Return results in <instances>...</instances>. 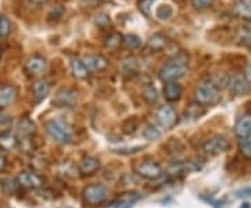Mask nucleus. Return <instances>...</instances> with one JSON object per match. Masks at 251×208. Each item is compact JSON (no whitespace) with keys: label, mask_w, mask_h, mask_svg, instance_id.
Wrapping results in <instances>:
<instances>
[{"label":"nucleus","mask_w":251,"mask_h":208,"mask_svg":"<svg viewBox=\"0 0 251 208\" xmlns=\"http://www.w3.org/2000/svg\"><path fill=\"white\" fill-rule=\"evenodd\" d=\"M187 70L188 54L186 52H180L162 66L158 76H159V80L165 84L166 82H175L179 81L181 77H184Z\"/></svg>","instance_id":"obj_1"},{"label":"nucleus","mask_w":251,"mask_h":208,"mask_svg":"<svg viewBox=\"0 0 251 208\" xmlns=\"http://www.w3.org/2000/svg\"><path fill=\"white\" fill-rule=\"evenodd\" d=\"M46 133L59 144H70L73 141V127L67 120L60 118L50 119L45 123Z\"/></svg>","instance_id":"obj_2"},{"label":"nucleus","mask_w":251,"mask_h":208,"mask_svg":"<svg viewBox=\"0 0 251 208\" xmlns=\"http://www.w3.org/2000/svg\"><path fill=\"white\" fill-rule=\"evenodd\" d=\"M194 95H196V102H198L202 106H214L221 101L219 90L215 88L211 82H208L206 80L200 82L196 87Z\"/></svg>","instance_id":"obj_3"},{"label":"nucleus","mask_w":251,"mask_h":208,"mask_svg":"<svg viewBox=\"0 0 251 208\" xmlns=\"http://www.w3.org/2000/svg\"><path fill=\"white\" fill-rule=\"evenodd\" d=\"M109 197V189L103 184H90L82 190V199L91 207L103 204Z\"/></svg>","instance_id":"obj_4"},{"label":"nucleus","mask_w":251,"mask_h":208,"mask_svg":"<svg viewBox=\"0 0 251 208\" xmlns=\"http://www.w3.org/2000/svg\"><path fill=\"white\" fill-rule=\"evenodd\" d=\"M134 172L145 181H158L163 176V169L161 165L155 161H150V159L135 163Z\"/></svg>","instance_id":"obj_5"},{"label":"nucleus","mask_w":251,"mask_h":208,"mask_svg":"<svg viewBox=\"0 0 251 208\" xmlns=\"http://www.w3.org/2000/svg\"><path fill=\"white\" fill-rule=\"evenodd\" d=\"M155 118H156L158 125L165 130H169L177 123V113L171 105H163L161 108H158V110L155 112Z\"/></svg>","instance_id":"obj_6"},{"label":"nucleus","mask_w":251,"mask_h":208,"mask_svg":"<svg viewBox=\"0 0 251 208\" xmlns=\"http://www.w3.org/2000/svg\"><path fill=\"white\" fill-rule=\"evenodd\" d=\"M229 140L225 136H214L211 137L209 140H206L204 145H202V150L204 153H206L211 156H216V155H221L226 153L229 150Z\"/></svg>","instance_id":"obj_7"},{"label":"nucleus","mask_w":251,"mask_h":208,"mask_svg":"<svg viewBox=\"0 0 251 208\" xmlns=\"http://www.w3.org/2000/svg\"><path fill=\"white\" fill-rule=\"evenodd\" d=\"M227 88H229L230 95L239 98V97H246L247 94H250L251 84L242 74H234V76L230 77V81H229V87Z\"/></svg>","instance_id":"obj_8"},{"label":"nucleus","mask_w":251,"mask_h":208,"mask_svg":"<svg viewBox=\"0 0 251 208\" xmlns=\"http://www.w3.org/2000/svg\"><path fill=\"white\" fill-rule=\"evenodd\" d=\"M17 183L24 189H39L44 184V179L31 169H24L17 175Z\"/></svg>","instance_id":"obj_9"},{"label":"nucleus","mask_w":251,"mask_h":208,"mask_svg":"<svg viewBox=\"0 0 251 208\" xmlns=\"http://www.w3.org/2000/svg\"><path fill=\"white\" fill-rule=\"evenodd\" d=\"M77 104V92L72 88H62L56 92L53 105L59 108H73Z\"/></svg>","instance_id":"obj_10"},{"label":"nucleus","mask_w":251,"mask_h":208,"mask_svg":"<svg viewBox=\"0 0 251 208\" xmlns=\"http://www.w3.org/2000/svg\"><path fill=\"white\" fill-rule=\"evenodd\" d=\"M46 67H48V62H46L45 57L41 56V54H34L25 62V72L29 76L42 74L46 70Z\"/></svg>","instance_id":"obj_11"},{"label":"nucleus","mask_w":251,"mask_h":208,"mask_svg":"<svg viewBox=\"0 0 251 208\" xmlns=\"http://www.w3.org/2000/svg\"><path fill=\"white\" fill-rule=\"evenodd\" d=\"M88 72H102L108 67V60L102 54H87L81 59Z\"/></svg>","instance_id":"obj_12"},{"label":"nucleus","mask_w":251,"mask_h":208,"mask_svg":"<svg viewBox=\"0 0 251 208\" xmlns=\"http://www.w3.org/2000/svg\"><path fill=\"white\" fill-rule=\"evenodd\" d=\"M100 169V162L95 156H84L78 163V172L82 176H92Z\"/></svg>","instance_id":"obj_13"},{"label":"nucleus","mask_w":251,"mask_h":208,"mask_svg":"<svg viewBox=\"0 0 251 208\" xmlns=\"http://www.w3.org/2000/svg\"><path fill=\"white\" fill-rule=\"evenodd\" d=\"M141 200V194L137 191H125L119 196L113 208H133Z\"/></svg>","instance_id":"obj_14"},{"label":"nucleus","mask_w":251,"mask_h":208,"mask_svg":"<svg viewBox=\"0 0 251 208\" xmlns=\"http://www.w3.org/2000/svg\"><path fill=\"white\" fill-rule=\"evenodd\" d=\"M141 69V63L137 57H127L125 59L122 64H120V73L123 77H134L140 73Z\"/></svg>","instance_id":"obj_15"},{"label":"nucleus","mask_w":251,"mask_h":208,"mask_svg":"<svg viewBox=\"0 0 251 208\" xmlns=\"http://www.w3.org/2000/svg\"><path fill=\"white\" fill-rule=\"evenodd\" d=\"M234 134L239 138H249L251 136V115H243L234 125Z\"/></svg>","instance_id":"obj_16"},{"label":"nucleus","mask_w":251,"mask_h":208,"mask_svg":"<svg viewBox=\"0 0 251 208\" xmlns=\"http://www.w3.org/2000/svg\"><path fill=\"white\" fill-rule=\"evenodd\" d=\"M183 95V88L179 82H166L163 85V97L168 102H176L179 101Z\"/></svg>","instance_id":"obj_17"},{"label":"nucleus","mask_w":251,"mask_h":208,"mask_svg":"<svg viewBox=\"0 0 251 208\" xmlns=\"http://www.w3.org/2000/svg\"><path fill=\"white\" fill-rule=\"evenodd\" d=\"M32 92H34V100L36 104L42 102L50 92V84L46 80H36L32 84Z\"/></svg>","instance_id":"obj_18"},{"label":"nucleus","mask_w":251,"mask_h":208,"mask_svg":"<svg viewBox=\"0 0 251 208\" xmlns=\"http://www.w3.org/2000/svg\"><path fill=\"white\" fill-rule=\"evenodd\" d=\"M17 98V90L13 85H1L0 87V108L9 106Z\"/></svg>","instance_id":"obj_19"},{"label":"nucleus","mask_w":251,"mask_h":208,"mask_svg":"<svg viewBox=\"0 0 251 208\" xmlns=\"http://www.w3.org/2000/svg\"><path fill=\"white\" fill-rule=\"evenodd\" d=\"M206 81L211 82L215 88L218 90H225L229 87V81H230V77L226 76L224 73H212V74H208L205 78Z\"/></svg>","instance_id":"obj_20"},{"label":"nucleus","mask_w":251,"mask_h":208,"mask_svg":"<svg viewBox=\"0 0 251 208\" xmlns=\"http://www.w3.org/2000/svg\"><path fill=\"white\" fill-rule=\"evenodd\" d=\"M36 131V126L35 123L31 120V119H21L18 122L17 125V133L20 137H24V138H28V137L34 136Z\"/></svg>","instance_id":"obj_21"},{"label":"nucleus","mask_w":251,"mask_h":208,"mask_svg":"<svg viewBox=\"0 0 251 208\" xmlns=\"http://www.w3.org/2000/svg\"><path fill=\"white\" fill-rule=\"evenodd\" d=\"M18 144V138L10 131L0 133V150L3 151H13Z\"/></svg>","instance_id":"obj_22"},{"label":"nucleus","mask_w":251,"mask_h":208,"mask_svg":"<svg viewBox=\"0 0 251 208\" xmlns=\"http://www.w3.org/2000/svg\"><path fill=\"white\" fill-rule=\"evenodd\" d=\"M202 115H205V108L202 105H200L198 102H193L190 104L184 112V119L186 120H197Z\"/></svg>","instance_id":"obj_23"},{"label":"nucleus","mask_w":251,"mask_h":208,"mask_svg":"<svg viewBox=\"0 0 251 208\" xmlns=\"http://www.w3.org/2000/svg\"><path fill=\"white\" fill-rule=\"evenodd\" d=\"M72 72L75 78H81V80H82V78H87L88 74H90V72H88V69L85 67L84 62H82L81 59H78V57H75V59H73L72 60Z\"/></svg>","instance_id":"obj_24"},{"label":"nucleus","mask_w":251,"mask_h":208,"mask_svg":"<svg viewBox=\"0 0 251 208\" xmlns=\"http://www.w3.org/2000/svg\"><path fill=\"white\" fill-rule=\"evenodd\" d=\"M234 13L240 18L251 21V0H240L234 6Z\"/></svg>","instance_id":"obj_25"},{"label":"nucleus","mask_w":251,"mask_h":208,"mask_svg":"<svg viewBox=\"0 0 251 208\" xmlns=\"http://www.w3.org/2000/svg\"><path fill=\"white\" fill-rule=\"evenodd\" d=\"M147 46L152 52H159V51H162L166 46V38L162 34H153L152 36H150V39L147 42Z\"/></svg>","instance_id":"obj_26"},{"label":"nucleus","mask_w":251,"mask_h":208,"mask_svg":"<svg viewBox=\"0 0 251 208\" xmlns=\"http://www.w3.org/2000/svg\"><path fill=\"white\" fill-rule=\"evenodd\" d=\"M143 97H144V100L147 101L150 105L156 104V102H158V100H159L158 91H156V88H155L153 85H151V84H147V85L144 87Z\"/></svg>","instance_id":"obj_27"},{"label":"nucleus","mask_w":251,"mask_h":208,"mask_svg":"<svg viewBox=\"0 0 251 208\" xmlns=\"http://www.w3.org/2000/svg\"><path fill=\"white\" fill-rule=\"evenodd\" d=\"M122 44H123V36L120 35V34H117V32H112V34H109L105 38V46L108 49H110V51L117 49Z\"/></svg>","instance_id":"obj_28"},{"label":"nucleus","mask_w":251,"mask_h":208,"mask_svg":"<svg viewBox=\"0 0 251 208\" xmlns=\"http://www.w3.org/2000/svg\"><path fill=\"white\" fill-rule=\"evenodd\" d=\"M143 136L144 138H147L148 141H155V140L161 138L162 133L161 130H159L158 127L153 126V125H147V126L144 127Z\"/></svg>","instance_id":"obj_29"},{"label":"nucleus","mask_w":251,"mask_h":208,"mask_svg":"<svg viewBox=\"0 0 251 208\" xmlns=\"http://www.w3.org/2000/svg\"><path fill=\"white\" fill-rule=\"evenodd\" d=\"M165 148L169 151V154L179 155L184 151V144L180 140H177V138H171L168 141V144L165 145Z\"/></svg>","instance_id":"obj_30"},{"label":"nucleus","mask_w":251,"mask_h":208,"mask_svg":"<svg viewBox=\"0 0 251 208\" xmlns=\"http://www.w3.org/2000/svg\"><path fill=\"white\" fill-rule=\"evenodd\" d=\"M123 45H125L127 49L134 51V49L141 46V39H140V36L134 35V34H127V35L123 36Z\"/></svg>","instance_id":"obj_31"},{"label":"nucleus","mask_w":251,"mask_h":208,"mask_svg":"<svg viewBox=\"0 0 251 208\" xmlns=\"http://www.w3.org/2000/svg\"><path fill=\"white\" fill-rule=\"evenodd\" d=\"M11 32V21L7 16H0V38H7Z\"/></svg>","instance_id":"obj_32"},{"label":"nucleus","mask_w":251,"mask_h":208,"mask_svg":"<svg viewBox=\"0 0 251 208\" xmlns=\"http://www.w3.org/2000/svg\"><path fill=\"white\" fill-rule=\"evenodd\" d=\"M239 39L243 42V45L251 46V24L243 26L239 29Z\"/></svg>","instance_id":"obj_33"},{"label":"nucleus","mask_w":251,"mask_h":208,"mask_svg":"<svg viewBox=\"0 0 251 208\" xmlns=\"http://www.w3.org/2000/svg\"><path fill=\"white\" fill-rule=\"evenodd\" d=\"M153 3L155 0H138L137 6L145 17H151V9H152Z\"/></svg>","instance_id":"obj_34"},{"label":"nucleus","mask_w":251,"mask_h":208,"mask_svg":"<svg viewBox=\"0 0 251 208\" xmlns=\"http://www.w3.org/2000/svg\"><path fill=\"white\" fill-rule=\"evenodd\" d=\"M239 151L244 158H251V140L249 138H240L239 141Z\"/></svg>","instance_id":"obj_35"},{"label":"nucleus","mask_w":251,"mask_h":208,"mask_svg":"<svg viewBox=\"0 0 251 208\" xmlns=\"http://www.w3.org/2000/svg\"><path fill=\"white\" fill-rule=\"evenodd\" d=\"M155 14H156V17L159 18V20H169L173 16V9H172L169 4H165V6L158 7Z\"/></svg>","instance_id":"obj_36"},{"label":"nucleus","mask_w":251,"mask_h":208,"mask_svg":"<svg viewBox=\"0 0 251 208\" xmlns=\"http://www.w3.org/2000/svg\"><path fill=\"white\" fill-rule=\"evenodd\" d=\"M0 184H1V189L6 191V193H9V194H13V193H16L18 189V184L17 181H10V179H4V181L0 182Z\"/></svg>","instance_id":"obj_37"},{"label":"nucleus","mask_w":251,"mask_h":208,"mask_svg":"<svg viewBox=\"0 0 251 208\" xmlns=\"http://www.w3.org/2000/svg\"><path fill=\"white\" fill-rule=\"evenodd\" d=\"M138 126H140V123H138V120L135 118L127 119L123 123V131L127 133V134H131V133H134L135 130L138 129Z\"/></svg>","instance_id":"obj_38"},{"label":"nucleus","mask_w":251,"mask_h":208,"mask_svg":"<svg viewBox=\"0 0 251 208\" xmlns=\"http://www.w3.org/2000/svg\"><path fill=\"white\" fill-rule=\"evenodd\" d=\"M193 7H196L197 10H205L209 6H212L214 0H191Z\"/></svg>","instance_id":"obj_39"},{"label":"nucleus","mask_w":251,"mask_h":208,"mask_svg":"<svg viewBox=\"0 0 251 208\" xmlns=\"http://www.w3.org/2000/svg\"><path fill=\"white\" fill-rule=\"evenodd\" d=\"M97 24L100 26V27H105V26L110 24V18H109V16H106V14H100V16L97 17Z\"/></svg>","instance_id":"obj_40"},{"label":"nucleus","mask_w":251,"mask_h":208,"mask_svg":"<svg viewBox=\"0 0 251 208\" xmlns=\"http://www.w3.org/2000/svg\"><path fill=\"white\" fill-rule=\"evenodd\" d=\"M28 6H32V7H36V6H41V4H45L48 0H25Z\"/></svg>","instance_id":"obj_41"},{"label":"nucleus","mask_w":251,"mask_h":208,"mask_svg":"<svg viewBox=\"0 0 251 208\" xmlns=\"http://www.w3.org/2000/svg\"><path fill=\"white\" fill-rule=\"evenodd\" d=\"M244 77L249 80V82L251 84V62L247 66H246V73H244Z\"/></svg>","instance_id":"obj_42"},{"label":"nucleus","mask_w":251,"mask_h":208,"mask_svg":"<svg viewBox=\"0 0 251 208\" xmlns=\"http://www.w3.org/2000/svg\"><path fill=\"white\" fill-rule=\"evenodd\" d=\"M6 166H7V161H6V158H4L3 155H0V172H3V171L6 169Z\"/></svg>","instance_id":"obj_43"},{"label":"nucleus","mask_w":251,"mask_h":208,"mask_svg":"<svg viewBox=\"0 0 251 208\" xmlns=\"http://www.w3.org/2000/svg\"><path fill=\"white\" fill-rule=\"evenodd\" d=\"M251 194V187L250 189H244V190H240L236 193V196H249Z\"/></svg>","instance_id":"obj_44"},{"label":"nucleus","mask_w":251,"mask_h":208,"mask_svg":"<svg viewBox=\"0 0 251 208\" xmlns=\"http://www.w3.org/2000/svg\"><path fill=\"white\" fill-rule=\"evenodd\" d=\"M82 1H85V3H99L102 0H82Z\"/></svg>","instance_id":"obj_45"},{"label":"nucleus","mask_w":251,"mask_h":208,"mask_svg":"<svg viewBox=\"0 0 251 208\" xmlns=\"http://www.w3.org/2000/svg\"><path fill=\"white\" fill-rule=\"evenodd\" d=\"M250 207H251V206L249 204V203H244V204H242V207H240V208H250Z\"/></svg>","instance_id":"obj_46"}]
</instances>
